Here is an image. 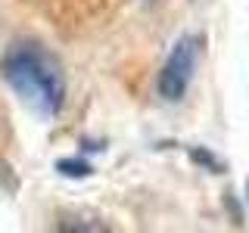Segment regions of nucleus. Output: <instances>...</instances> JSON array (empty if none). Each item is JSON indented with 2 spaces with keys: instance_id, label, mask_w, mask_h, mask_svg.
<instances>
[{
  "instance_id": "1",
  "label": "nucleus",
  "mask_w": 249,
  "mask_h": 233,
  "mask_svg": "<svg viewBox=\"0 0 249 233\" xmlns=\"http://www.w3.org/2000/svg\"><path fill=\"white\" fill-rule=\"evenodd\" d=\"M3 78L19 93V100L37 115H59L66 103V78L59 62L37 44H16L3 59Z\"/></svg>"
},
{
  "instance_id": "2",
  "label": "nucleus",
  "mask_w": 249,
  "mask_h": 233,
  "mask_svg": "<svg viewBox=\"0 0 249 233\" xmlns=\"http://www.w3.org/2000/svg\"><path fill=\"white\" fill-rule=\"evenodd\" d=\"M199 37L196 34H187L175 44V50L168 53L165 66L159 72V93L162 100L168 103H178V100L187 93L193 81V68H196V59H199Z\"/></svg>"
},
{
  "instance_id": "3",
  "label": "nucleus",
  "mask_w": 249,
  "mask_h": 233,
  "mask_svg": "<svg viewBox=\"0 0 249 233\" xmlns=\"http://www.w3.org/2000/svg\"><path fill=\"white\" fill-rule=\"evenodd\" d=\"M59 230H88V233H100V230H109L103 224V217L93 215V212H62L59 215Z\"/></svg>"
},
{
  "instance_id": "4",
  "label": "nucleus",
  "mask_w": 249,
  "mask_h": 233,
  "mask_svg": "<svg viewBox=\"0 0 249 233\" xmlns=\"http://www.w3.org/2000/svg\"><path fill=\"white\" fill-rule=\"evenodd\" d=\"M56 171L62 177H90V165L88 162H75V159H59Z\"/></svg>"
},
{
  "instance_id": "5",
  "label": "nucleus",
  "mask_w": 249,
  "mask_h": 233,
  "mask_svg": "<svg viewBox=\"0 0 249 233\" xmlns=\"http://www.w3.org/2000/svg\"><path fill=\"white\" fill-rule=\"evenodd\" d=\"M190 159L196 162V165L209 168V171H212V174H221V171H224V165H221V162H218V159H215V155L209 152V150H202V146H199V150H196V146H193V150H190Z\"/></svg>"
},
{
  "instance_id": "6",
  "label": "nucleus",
  "mask_w": 249,
  "mask_h": 233,
  "mask_svg": "<svg viewBox=\"0 0 249 233\" xmlns=\"http://www.w3.org/2000/svg\"><path fill=\"white\" fill-rule=\"evenodd\" d=\"M246 190H249V183H246Z\"/></svg>"
}]
</instances>
